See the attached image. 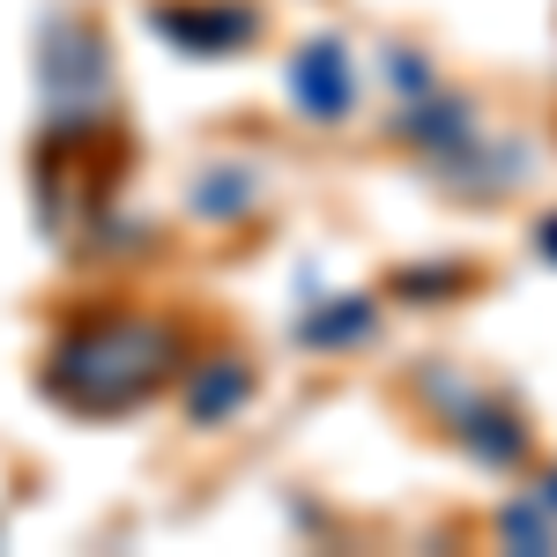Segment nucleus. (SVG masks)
I'll list each match as a JSON object with an SVG mask.
<instances>
[{
  "mask_svg": "<svg viewBox=\"0 0 557 557\" xmlns=\"http://www.w3.org/2000/svg\"><path fill=\"white\" fill-rule=\"evenodd\" d=\"M178 349H186V335L157 312H97L52 343L38 386L75 417H127L172 380Z\"/></svg>",
  "mask_w": 557,
  "mask_h": 557,
  "instance_id": "obj_1",
  "label": "nucleus"
},
{
  "mask_svg": "<svg viewBox=\"0 0 557 557\" xmlns=\"http://www.w3.org/2000/svg\"><path fill=\"white\" fill-rule=\"evenodd\" d=\"M38 89L45 112L60 120V134L89 127L104 104H112V45L97 38V23L52 8L38 23Z\"/></svg>",
  "mask_w": 557,
  "mask_h": 557,
  "instance_id": "obj_2",
  "label": "nucleus"
},
{
  "mask_svg": "<svg viewBox=\"0 0 557 557\" xmlns=\"http://www.w3.org/2000/svg\"><path fill=\"white\" fill-rule=\"evenodd\" d=\"M149 30L164 45H178V52H201V60H215V52H246L253 45V30H260V15L253 8H215V0H157L149 8Z\"/></svg>",
  "mask_w": 557,
  "mask_h": 557,
  "instance_id": "obj_3",
  "label": "nucleus"
},
{
  "mask_svg": "<svg viewBox=\"0 0 557 557\" xmlns=\"http://www.w3.org/2000/svg\"><path fill=\"white\" fill-rule=\"evenodd\" d=\"M290 97H298L312 120H335V112H349V60L335 38H312L298 52V67H290Z\"/></svg>",
  "mask_w": 557,
  "mask_h": 557,
  "instance_id": "obj_4",
  "label": "nucleus"
},
{
  "mask_svg": "<svg viewBox=\"0 0 557 557\" xmlns=\"http://www.w3.org/2000/svg\"><path fill=\"white\" fill-rule=\"evenodd\" d=\"M246 394H253V372H246L238 357H231V364H201V372H194V386H186V417L209 431L215 417H231Z\"/></svg>",
  "mask_w": 557,
  "mask_h": 557,
  "instance_id": "obj_5",
  "label": "nucleus"
},
{
  "mask_svg": "<svg viewBox=\"0 0 557 557\" xmlns=\"http://www.w3.org/2000/svg\"><path fill=\"white\" fill-rule=\"evenodd\" d=\"M246 201H253V194H246L238 172H209L201 186H194V209L201 215H246Z\"/></svg>",
  "mask_w": 557,
  "mask_h": 557,
  "instance_id": "obj_6",
  "label": "nucleus"
}]
</instances>
